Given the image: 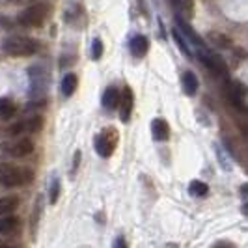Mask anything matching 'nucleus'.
Listing matches in <instances>:
<instances>
[{
  "mask_svg": "<svg viewBox=\"0 0 248 248\" xmlns=\"http://www.w3.org/2000/svg\"><path fill=\"white\" fill-rule=\"evenodd\" d=\"M34 172L30 168L13 166L8 162H0V185L4 186H23L30 183Z\"/></svg>",
  "mask_w": 248,
  "mask_h": 248,
  "instance_id": "obj_1",
  "label": "nucleus"
},
{
  "mask_svg": "<svg viewBox=\"0 0 248 248\" xmlns=\"http://www.w3.org/2000/svg\"><path fill=\"white\" fill-rule=\"evenodd\" d=\"M39 49V43L32 37L12 36L2 41V50L10 56H32Z\"/></svg>",
  "mask_w": 248,
  "mask_h": 248,
  "instance_id": "obj_2",
  "label": "nucleus"
},
{
  "mask_svg": "<svg viewBox=\"0 0 248 248\" xmlns=\"http://www.w3.org/2000/svg\"><path fill=\"white\" fill-rule=\"evenodd\" d=\"M49 12H50L49 4L36 2V4L28 6V8H25L23 12L19 13L17 23L21 26H25V28H36V26L45 23V19L49 17Z\"/></svg>",
  "mask_w": 248,
  "mask_h": 248,
  "instance_id": "obj_3",
  "label": "nucleus"
},
{
  "mask_svg": "<svg viewBox=\"0 0 248 248\" xmlns=\"http://www.w3.org/2000/svg\"><path fill=\"white\" fill-rule=\"evenodd\" d=\"M116 144H118V131L114 127H105L95 138V151L99 153L101 157L107 159L114 153Z\"/></svg>",
  "mask_w": 248,
  "mask_h": 248,
  "instance_id": "obj_4",
  "label": "nucleus"
},
{
  "mask_svg": "<svg viewBox=\"0 0 248 248\" xmlns=\"http://www.w3.org/2000/svg\"><path fill=\"white\" fill-rule=\"evenodd\" d=\"M47 90V73L41 67H32L30 69V95L39 97Z\"/></svg>",
  "mask_w": 248,
  "mask_h": 248,
  "instance_id": "obj_5",
  "label": "nucleus"
},
{
  "mask_svg": "<svg viewBox=\"0 0 248 248\" xmlns=\"http://www.w3.org/2000/svg\"><path fill=\"white\" fill-rule=\"evenodd\" d=\"M200 60L205 63L215 75H222V77L228 75V65H226V62H224L220 56L213 54L209 50H200Z\"/></svg>",
  "mask_w": 248,
  "mask_h": 248,
  "instance_id": "obj_6",
  "label": "nucleus"
},
{
  "mask_svg": "<svg viewBox=\"0 0 248 248\" xmlns=\"http://www.w3.org/2000/svg\"><path fill=\"white\" fill-rule=\"evenodd\" d=\"M4 149H6L12 157H26V155H30V153L34 151V142H32L30 138H19V140H15V142L6 144Z\"/></svg>",
  "mask_w": 248,
  "mask_h": 248,
  "instance_id": "obj_7",
  "label": "nucleus"
},
{
  "mask_svg": "<svg viewBox=\"0 0 248 248\" xmlns=\"http://www.w3.org/2000/svg\"><path fill=\"white\" fill-rule=\"evenodd\" d=\"M41 125H43V120L39 116H32V118H26L23 122L13 125L10 129V135L15 137V135H23V133H37L41 129Z\"/></svg>",
  "mask_w": 248,
  "mask_h": 248,
  "instance_id": "obj_8",
  "label": "nucleus"
},
{
  "mask_svg": "<svg viewBox=\"0 0 248 248\" xmlns=\"http://www.w3.org/2000/svg\"><path fill=\"white\" fill-rule=\"evenodd\" d=\"M133 101H135V95H133V90L127 86L122 90V97H120V120L127 124L129 118H131V112H133Z\"/></svg>",
  "mask_w": 248,
  "mask_h": 248,
  "instance_id": "obj_9",
  "label": "nucleus"
},
{
  "mask_svg": "<svg viewBox=\"0 0 248 248\" xmlns=\"http://www.w3.org/2000/svg\"><path fill=\"white\" fill-rule=\"evenodd\" d=\"M175 23H177V28H179V34L185 37L188 43H192L194 47H198V49H202L203 47V39L192 30V26L188 25V21H185V19H181V17H177L175 19Z\"/></svg>",
  "mask_w": 248,
  "mask_h": 248,
  "instance_id": "obj_10",
  "label": "nucleus"
},
{
  "mask_svg": "<svg viewBox=\"0 0 248 248\" xmlns=\"http://www.w3.org/2000/svg\"><path fill=\"white\" fill-rule=\"evenodd\" d=\"M245 93H247V90L241 86L239 82L228 80V84H226V97H228V101H230L232 105H235L237 108H243Z\"/></svg>",
  "mask_w": 248,
  "mask_h": 248,
  "instance_id": "obj_11",
  "label": "nucleus"
},
{
  "mask_svg": "<svg viewBox=\"0 0 248 248\" xmlns=\"http://www.w3.org/2000/svg\"><path fill=\"white\" fill-rule=\"evenodd\" d=\"M151 133H153V138H155V140L164 142V140L170 138V125H168L166 120L157 118V120L151 122Z\"/></svg>",
  "mask_w": 248,
  "mask_h": 248,
  "instance_id": "obj_12",
  "label": "nucleus"
},
{
  "mask_svg": "<svg viewBox=\"0 0 248 248\" xmlns=\"http://www.w3.org/2000/svg\"><path fill=\"white\" fill-rule=\"evenodd\" d=\"M120 97H122V92H120L118 88L108 86L105 90V93H103V107H105L107 110L118 108V107H120Z\"/></svg>",
  "mask_w": 248,
  "mask_h": 248,
  "instance_id": "obj_13",
  "label": "nucleus"
},
{
  "mask_svg": "<svg viewBox=\"0 0 248 248\" xmlns=\"http://www.w3.org/2000/svg\"><path fill=\"white\" fill-rule=\"evenodd\" d=\"M129 49H131V54L135 58H142L149 49V41L146 36H135L129 43Z\"/></svg>",
  "mask_w": 248,
  "mask_h": 248,
  "instance_id": "obj_14",
  "label": "nucleus"
},
{
  "mask_svg": "<svg viewBox=\"0 0 248 248\" xmlns=\"http://www.w3.org/2000/svg\"><path fill=\"white\" fill-rule=\"evenodd\" d=\"M207 41L211 43L213 47H217V49H220V50L232 49V45H233L232 37L222 34V32H209V34H207Z\"/></svg>",
  "mask_w": 248,
  "mask_h": 248,
  "instance_id": "obj_15",
  "label": "nucleus"
},
{
  "mask_svg": "<svg viewBox=\"0 0 248 248\" xmlns=\"http://www.w3.org/2000/svg\"><path fill=\"white\" fill-rule=\"evenodd\" d=\"M172 2V6H174L175 10H177V17H181V19H192V15H194V2L192 0H170Z\"/></svg>",
  "mask_w": 248,
  "mask_h": 248,
  "instance_id": "obj_16",
  "label": "nucleus"
},
{
  "mask_svg": "<svg viewBox=\"0 0 248 248\" xmlns=\"http://www.w3.org/2000/svg\"><path fill=\"white\" fill-rule=\"evenodd\" d=\"M181 84H183V92L186 95H194L198 92V77L192 73V71H185L181 77Z\"/></svg>",
  "mask_w": 248,
  "mask_h": 248,
  "instance_id": "obj_17",
  "label": "nucleus"
},
{
  "mask_svg": "<svg viewBox=\"0 0 248 248\" xmlns=\"http://www.w3.org/2000/svg\"><path fill=\"white\" fill-rule=\"evenodd\" d=\"M19 228V218H15L13 215H8V217H0V233L4 235H10V233H15Z\"/></svg>",
  "mask_w": 248,
  "mask_h": 248,
  "instance_id": "obj_18",
  "label": "nucleus"
},
{
  "mask_svg": "<svg viewBox=\"0 0 248 248\" xmlns=\"http://www.w3.org/2000/svg\"><path fill=\"white\" fill-rule=\"evenodd\" d=\"M19 207V198L17 196H4L0 198V217H8Z\"/></svg>",
  "mask_w": 248,
  "mask_h": 248,
  "instance_id": "obj_19",
  "label": "nucleus"
},
{
  "mask_svg": "<svg viewBox=\"0 0 248 248\" xmlns=\"http://www.w3.org/2000/svg\"><path fill=\"white\" fill-rule=\"evenodd\" d=\"M78 86V78H77V75L75 73H67L65 77L62 78V93L65 97H71L75 93V90Z\"/></svg>",
  "mask_w": 248,
  "mask_h": 248,
  "instance_id": "obj_20",
  "label": "nucleus"
},
{
  "mask_svg": "<svg viewBox=\"0 0 248 248\" xmlns=\"http://www.w3.org/2000/svg\"><path fill=\"white\" fill-rule=\"evenodd\" d=\"M188 192H190L192 196H196V198H203V196H207L209 186L205 185L203 181L194 179V181H190V185H188Z\"/></svg>",
  "mask_w": 248,
  "mask_h": 248,
  "instance_id": "obj_21",
  "label": "nucleus"
},
{
  "mask_svg": "<svg viewBox=\"0 0 248 248\" xmlns=\"http://www.w3.org/2000/svg\"><path fill=\"white\" fill-rule=\"evenodd\" d=\"M15 103L10 99H0V120H10L13 114H15Z\"/></svg>",
  "mask_w": 248,
  "mask_h": 248,
  "instance_id": "obj_22",
  "label": "nucleus"
},
{
  "mask_svg": "<svg viewBox=\"0 0 248 248\" xmlns=\"http://www.w3.org/2000/svg\"><path fill=\"white\" fill-rule=\"evenodd\" d=\"M172 36H174V39L177 41V47L183 50V54H186V56H192V54H194V52H192V49L186 45V39L179 34V30H172Z\"/></svg>",
  "mask_w": 248,
  "mask_h": 248,
  "instance_id": "obj_23",
  "label": "nucleus"
},
{
  "mask_svg": "<svg viewBox=\"0 0 248 248\" xmlns=\"http://www.w3.org/2000/svg\"><path fill=\"white\" fill-rule=\"evenodd\" d=\"M101 56H103V41H101L99 37H95L93 43H92V58L99 60Z\"/></svg>",
  "mask_w": 248,
  "mask_h": 248,
  "instance_id": "obj_24",
  "label": "nucleus"
},
{
  "mask_svg": "<svg viewBox=\"0 0 248 248\" xmlns=\"http://www.w3.org/2000/svg\"><path fill=\"white\" fill-rule=\"evenodd\" d=\"M58 194H60V181H58V179H54V181H52V185H50V203H56Z\"/></svg>",
  "mask_w": 248,
  "mask_h": 248,
  "instance_id": "obj_25",
  "label": "nucleus"
},
{
  "mask_svg": "<svg viewBox=\"0 0 248 248\" xmlns=\"http://www.w3.org/2000/svg\"><path fill=\"white\" fill-rule=\"evenodd\" d=\"M112 248H129V247H127V243H125L124 237H118V239L114 241V247Z\"/></svg>",
  "mask_w": 248,
  "mask_h": 248,
  "instance_id": "obj_26",
  "label": "nucleus"
},
{
  "mask_svg": "<svg viewBox=\"0 0 248 248\" xmlns=\"http://www.w3.org/2000/svg\"><path fill=\"white\" fill-rule=\"evenodd\" d=\"M215 248H235V247H233L232 243H228V241H220Z\"/></svg>",
  "mask_w": 248,
  "mask_h": 248,
  "instance_id": "obj_27",
  "label": "nucleus"
},
{
  "mask_svg": "<svg viewBox=\"0 0 248 248\" xmlns=\"http://www.w3.org/2000/svg\"><path fill=\"white\" fill-rule=\"evenodd\" d=\"M12 4H30V2H36V0H10Z\"/></svg>",
  "mask_w": 248,
  "mask_h": 248,
  "instance_id": "obj_28",
  "label": "nucleus"
},
{
  "mask_svg": "<svg viewBox=\"0 0 248 248\" xmlns=\"http://www.w3.org/2000/svg\"><path fill=\"white\" fill-rule=\"evenodd\" d=\"M241 190H243L241 194H243V196H247V194H248V185H245V186H243V188H241Z\"/></svg>",
  "mask_w": 248,
  "mask_h": 248,
  "instance_id": "obj_29",
  "label": "nucleus"
},
{
  "mask_svg": "<svg viewBox=\"0 0 248 248\" xmlns=\"http://www.w3.org/2000/svg\"><path fill=\"white\" fill-rule=\"evenodd\" d=\"M243 213L248 217V203H245V205H243Z\"/></svg>",
  "mask_w": 248,
  "mask_h": 248,
  "instance_id": "obj_30",
  "label": "nucleus"
},
{
  "mask_svg": "<svg viewBox=\"0 0 248 248\" xmlns=\"http://www.w3.org/2000/svg\"><path fill=\"white\" fill-rule=\"evenodd\" d=\"M0 248H12L10 245H6V243H0Z\"/></svg>",
  "mask_w": 248,
  "mask_h": 248,
  "instance_id": "obj_31",
  "label": "nucleus"
}]
</instances>
